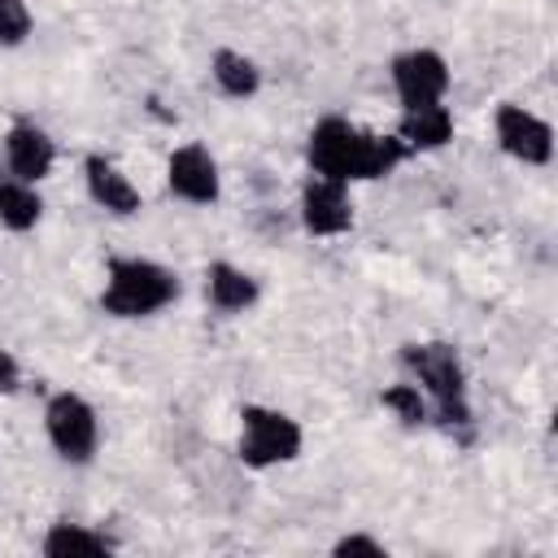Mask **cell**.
Wrapping results in <instances>:
<instances>
[{
	"instance_id": "1",
	"label": "cell",
	"mask_w": 558,
	"mask_h": 558,
	"mask_svg": "<svg viewBox=\"0 0 558 558\" xmlns=\"http://www.w3.org/2000/svg\"><path fill=\"white\" fill-rule=\"evenodd\" d=\"M410 157V148L397 135H375L353 126L340 113H327L310 126L305 135V161L310 174H327L340 183H362V179H384Z\"/></svg>"
},
{
	"instance_id": "2",
	"label": "cell",
	"mask_w": 558,
	"mask_h": 558,
	"mask_svg": "<svg viewBox=\"0 0 558 558\" xmlns=\"http://www.w3.org/2000/svg\"><path fill=\"white\" fill-rule=\"evenodd\" d=\"M401 366L427 397V423H436L445 436L466 445L475 418H471V401H466V366H462L458 344L410 340V344H401Z\"/></svg>"
},
{
	"instance_id": "3",
	"label": "cell",
	"mask_w": 558,
	"mask_h": 558,
	"mask_svg": "<svg viewBox=\"0 0 558 558\" xmlns=\"http://www.w3.org/2000/svg\"><path fill=\"white\" fill-rule=\"evenodd\" d=\"M179 301V275L153 257H113L100 288V310L109 318H153Z\"/></svg>"
},
{
	"instance_id": "4",
	"label": "cell",
	"mask_w": 558,
	"mask_h": 558,
	"mask_svg": "<svg viewBox=\"0 0 558 558\" xmlns=\"http://www.w3.org/2000/svg\"><path fill=\"white\" fill-rule=\"evenodd\" d=\"M305 445V432L292 414L275 410V405H244L240 410V462L253 471H270L283 462H296Z\"/></svg>"
},
{
	"instance_id": "5",
	"label": "cell",
	"mask_w": 558,
	"mask_h": 558,
	"mask_svg": "<svg viewBox=\"0 0 558 558\" xmlns=\"http://www.w3.org/2000/svg\"><path fill=\"white\" fill-rule=\"evenodd\" d=\"M44 432H48V445L57 449L61 462L70 466H87L100 449V418H96V405L78 392H52L48 405H44Z\"/></svg>"
},
{
	"instance_id": "6",
	"label": "cell",
	"mask_w": 558,
	"mask_h": 558,
	"mask_svg": "<svg viewBox=\"0 0 558 558\" xmlns=\"http://www.w3.org/2000/svg\"><path fill=\"white\" fill-rule=\"evenodd\" d=\"M493 135H497L501 153L523 161V166H549V157H554V126L541 113H532V109H523L514 100L497 105Z\"/></svg>"
},
{
	"instance_id": "7",
	"label": "cell",
	"mask_w": 558,
	"mask_h": 558,
	"mask_svg": "<svg viewBox=\"0 0 558 558\" xmlns=\"http://www.w3.org/2000/svg\"><path fill=\"white\" fill-rule=\"evenodd\" d=\"M388 74H392V92H397L401 109L436 105L449 92V61L436 48H405V52H397Z\"/></svg>"
},
{
	"instance_id": "8",
	"label": "cell",
	"mask_w": 558,
	"mask_h": 558,
	"mask_svg": "<svg viewBox=\"0 0 558 558\" xmlns=\"http://www.w3.org/2000/svg\"><path fill=\"white\" fill-rule=\"evenodd\" d=\"M166 187L187 205H214L222 196V174L214 153L205 144H179L166 157Z\"/></svg>"
},
{
	"instance_id": "9",
	"label": "cell",
	"mask_w": 558,
	"mask_h": 558,
	"mask_svg": "<svg viewBox=\"0 0 558 558\" xmlns=\"http://www.w3.org/2000/svg\"><path fill=\"white\" fill-rule=\"evenodd\" d=\"M301 227L310 235H344L353 227V196L349 183L327 179V174H310L301 183Z\"/></svg>"
},
{
	"instance_id": "10",
	"label": "cell",
	"mask_w": 558,
	"mask_h": 558,
	"mask_svg": "<svg viewBox=\"0 0 558 558\" xmlns=\"http://www.w3.org/2000/svg\"><path fill=\"white\" fill-rule=\"evenodd\" d=\"M52 166H57V144H52V135H48L44 126L17 118V122L4 131V170L17 174V179H26V183H39V179L52 174Z\"/></svg>"
},
{
	"instance_id": "11",
	"label": "cell",
	"mask_w": 558,
	"mask_h": 558,
	"mask_svg": "<svg viewBox=\"0 0 558 558\" xmlns=\"http://www.w3.org/2000/svg\"><path fill=\"white\" fill-rule=\"evenodd\" d=\"M83 187H87V196H92L105 214H113V218H131V214L144 209L140 187H135L105 153H87V157H83Z\"/></svg>"
},
{
	"instance_id": "12",
	"label": "cell",
	"mask_w": 558,
	"mask_h": 558,
	"mask_svg": "<svg viewBox=\"0 0 558 558\" xmlns=\"http://www.w3.org/2000/svg\"><path fill=\"white\" fill-rule=\"evenodd\" d=\"M257 296H262V283H257V275H248L244 266L222 262V257L205 266V301H209L218 314H244V310L257 305Z\"/></svg>"
},
{
	"instance_id": "13",
	"label": "cell",
	"mask_w": 558,
	"mask_h": 558,
	"mask_svg": "<svg viewBox=\"0 0 558 558\" xmlns=\"http://www.w3.org/2000/svg\"><path fill=\"white\" fill-rule=\"evenodd\" d=\"M397 140L410 153H436V148H445L453 140V113L440 100L436 105H410V109H401Z\"/></svg>"
},
{
	"instance_id": "14",
	"label": "cell",
	"mask_w": 558,
	"mask_h": 558,
	"mask_svg": "<svg viewBox=\"0 0 558 558\" xmlns=\"http://www.w3.org/2000/svg\"><path fill=\"white\" fill-rule=\"evenodd\" d=\"M39 549H44L48 558H100V554H113V541H109L105 532L87 527V523L57 519V523L44 532Z\"/></svg>"
},
{
	"instance_id": "15",
	"label": "cell",
	"mask_w": 558,
	"mask_h": 558,
	"mask_svg": "<svg viewBox=\"0 0 558 558\" xmlns=\"http://www.w3.org/2000/svg\"><path fill=\"white\" fill-rule=\"evenodd\" d=\"M39 218H44V201H39L35 183H26V179L0 170V227L13 231V235H22V231H31Z\"/></svg>"
},
{
	"instance_id": "16",
	"label": "cell",
	"mask_w": 558,
	"mask_h": 558,
	"mask_svg": "<svg viewBox=\"0 0 558 558\" xmlns=\"http://www.w3.org/2000/svg\"><path fill=\"white\" fill-rule=\"evenodd\" d=\"M209 74H214V87H218L222 96H231V100H248V96H257V87H262L257 61L244 57L240 48H218V52L209 57Z\"/></svg>"
},
{
	"instance_id": "17",
	"label": "cell",
	"mask_w": 558,
	"mask_h": 558,
	"mask_svg": "<svg viewBox=\"0 0 558 558\" xmlns=\"http://www.w3.org/2000/svg\"><path fill=\"white\" fill-rule=\"evenodd\" d=\"M379 405H384L397 423H405V427H423V423H427V397H423V388H418L414 379L388 384V388L379 392Z\"/></svg>"
},
{
	"instance_id": "18",
	"label": "cell",
	"mask_w": 558,
	"mask_h": 558,
	"mask_svg": "<svg viewBox=\"0 0 558 558\" xmlns=\"http://www.w3.org/2000/svg\"><path fill=\"white\" fill-rule=\"evenodd\" d=\"M31 9L26 0H0V48H22L31 39Z\"/></svg>"
},
{
	"instance_id": "19",
	"label": "cell",
	"mask_w": 558,
	"mask_h": 558,
	"mask_svg": "<svg viewBox=\"0 0 558 558\" xmlns=\"http://www.w3.org/2000/svg\"><path fill=\"white\" fill-rule=\"evenodd\" d=\"M331 554L336 558H388V545L379 536H371V532H349V536H340L331 545Z\"/></svg>"
},
{
	"instance_id": "20",
	"label": "cell",
	"mask_w": 558,
	"mask_h": 558,
	"mask_svg": "<svg viewBox=\"0 0 558 558\" xmlns=\"http://www.w3.org/2000/svg\"><path fill=\"white\" fill-rule=\"evenodd\" d=\"M17 388H22V366H17V357L9 349H0V397H9Z\"/></svg>"
}]
</instances>
